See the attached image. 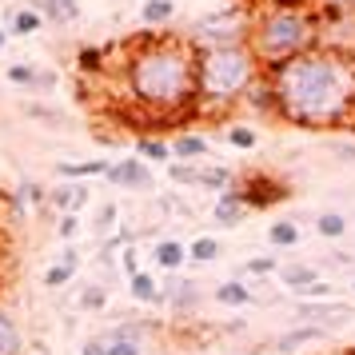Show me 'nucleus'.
<instances>
[{"label":"nucleus","instance_id":"f257e3e1","mask_svg":"<svg viewBox=\"0 0 355 355\" xmlns=\"http://www.w3.org/2000/svg\"><path fill=\"white\" fill-rule=\"evenodd\" d=\"M275 92L284 124L339 128L355 120V56L336 49H311L263 72Z\"/></svg>","mask_w":355,"mask_h":355},{"label":"nucleus","instance_id":"f03ea898","mask_svg":"<svg viewBox=\"0 0 355 355\" xmlns=\"http://www.w3.org/2000/svg\"><path fill=\"white\" fill-rule=\"evenodd\" d=\"M128 100L148 116H196V49L180 33H140L128 40Z\"/></svg>","mask_w":355,"mask_h":355},{"label":"nucleus","instance_id":"7ed1b4c3","mask_svg":"<svg viewBox=\"0 0 355 355\" xmlns=\"http://www.w3.org/2000/svg\"><path fill=\"white\" fill-rule=\"evenodd\" d=\"M263 64L248 44H220L196 52V116H227L243 104Z\"/></svg>","mask_w":355,"mask_h":355},{"label":"nucleus","instance_id":"20e7f679","mask_svg":"<svg viewBox=\"0 0 355 355\" xmlns=\"http://www.w3.org/2000/svg\"><path fill=\"white\" fill-rule=\"evenodd\" d=\"M248 49L268 68H279L284 60L300 52L320 49V17L315 12H279V8H259L248 28Z\"/></svg>","mask_w":355,"mask_h":355},{"label":"nucleus","instance_id":"39448f33","mask_svg":"<svg viewBox=\"0 0 355 355\" xmlns=\"http://www.w3.org/2000/svg\"><path fill=\"white\" fill-rule=\"evenodd\" d=\"M252 8H243V4H232V8H220V12H208V17H200L188 28V40H192V49H220V44H248V28H252Z\"/></svg>","mask_w":355,"mask_h":355},{"label":"nucleus","instance_id":"423d86ee","mask_svg":"<svg viewBox=\"0 0 355 355\" xmlns=\"http://www.w3.org/2000/svg\"><path fill=\"white\" fill-rule=\"evenodd\" d=\"M236 188H240V196H243V204H248V211L275 208V204H284V200L291 196V188L284 184V180L263 176V172H252V176H243Z\"/></svg>","mask_w":355,"mask_h":355},{"label":"nucleus","instance_id":"0eeeda50","mask_svg":"<svg viewBox=\"0 0 355 355\" xmlns=\"http://www.w3.org/2000/svg\"><path fill=\"white\" fill-rule=\"evenodd\" d=\"M352 320H355V307L339 304V300H304L295 307V323H315V327H327V331H336V327Z\"/></svg>","mask_w":355,"mask_h":355},{"label":"nucleus","instance_id":"6e6552de","mask_svg":"<svg viewBox=\"0 0 355 355\" xmlns=\"http://www.w3.org/2000/svg\"><path fill=\"white\" fill-rule=\"evenodd\" d=\"M200 300H204V291H200V284L196 279H180V275H168L160 284V307H168V311H176V315H192V311H200Z\"/></svg>","mask_w":355,"mask_h":355},{"label":"nucleus","instance_id":"1a4fd4ad","mask_svg":"<svg viewBox=\"0 0 355 355\" xmlns=\"http://www.w3.org/2000/svg\"><path fill=\"white\" fill-rule=\"evenodd\" d=\"M108 180L120 184V188H128V192H148L156 180H152V164H144L140 156H124V160H116L108 168Z\"/></svg>","mask_w":355,"mask_h":355},{"label":"nucleus","instance_id":"9d476101","mask_svg":"<svg viewBox=\"0 0 355 355\" xmlns=\"http://www.w3.org/2000/svg\"><path fill=\"white\" fill-rule=\"evenodd\" d=\"M4 20H8V24H4V28H8V36H20V40H24V36H36L44 24H49L36 0H24V4H17V8H8V12H4Z\"/></svg>","mask_w":355,"mask_h":355},{"label":"nucleus","instance_id":"9b49d317","mask_svg":"<svg viewBox=\"0 0 355 355\" xmlns=\"http://www.w3.org/2000/svg\"><path fill=\"white\" fill-rule=\"evenodd\" d=\"M327 336H331L327 327H315V323H295L291 331H284V336L272 339V352L291 355V352H300V347H307V343H320V339H327Z\"/></svg>","mask_w":355,"mask_h":355},{"label":"nucleus","instance_id":"f8f14e48","mask_svg":"<svg viewBox=\"0 0 355 355\" xmlns=\"http://www.w3.org/2000/svg\"><path fill=\"white\" fill-rule=\"evenodd\" d=\"M243 216H248V204H243L240 188H227V192L216 196V204H211V220L220 227H240Z\"/></svg>","mask_w":355,"mask_h":355},{"label":"nucleus","instance_id":"ddd939ff","mask_svg":"<svg viewBox=\"0 0 355 355\" xmlns=\"http://www.w3.org/2000/svg\"><path fill=\"white\" fill-rule=\"evenodd\" d=\"M49 204L60 216H76V211L88 204V184H76V180H64V184H56L49 192Z\"/></svg>","mask_w":355,"mask_h":355},{"label":"nucleus","instance_id":"4468645a","mask_svg":"<svg viewBox=\"0 0 355 355\" xmlns=\"http://www.w3.org/2000/svg\"><path fill=\"white\" fill-rule=\"evenodd\" d=\"M208 152H211V144L200 132H180L172 140V160H180V164H204Z\"/></svg>","mask_w":355,"mask_h":355},{"label":"nucleus","instance_id":"2eb2a0df","mask_svg":"<svg viewBox=\"0 0 355 355\" xmlns=\"http://www.w3.org/2000/svg\"><path fill=\"white\" fill-rule=\"evenodd\" d=\"M275 279H279L284 288H291V291H300V295H304L311 284H320L323 275H320L315 263H284V268L275 272Z\"/></svg>","mask_w":355,"mask_h":355},{"label":"nucleus","instance_id":"dca6fc26","mask_svg":"<svg viewBox=\"0 0 355 355\" xmlns=\"http://www.w3.org/2000/svg\"><path fill=\"white\" fill-rule=\"evenodd\" d=\"M152 263H156L160 272H180V268L188 263V243H180V240L152 243Z\"/></svg>","mask_w":355,"mask_h":355},{"label":"nucleus","instance_id":"f3484780","mask_svg":"<svg viewBox=\"0 0 355 355\" xmlns=\"http://www.w3.org/2000/svg\"><path fill=\"white\" fill-rule=\"evenodd\" d=\"M8 80L17 88H33V92H49L56 84V72H40L33 64H8Z\"/></svg>","mask_w":355,"mask_h":355},{"label":"nucleus","instance_id":"a211bd4d","mask_svg":"<svg viewBox=\"0 0 355 355\" xmlns=\"http://www.w3.org/2000/svg\"><path fill=\"white\" fill-rule=\"evenodd\" d=\"M240 184V176L232 172V168H224V164H200V184L196 188H208V192H227V188H236Z\"/></svg>","mask_w":355,"mask_h":355},{"label":"nucleus","instance_id":"6ab92c4d","mask_svg":"<svg viewBox=\"0 0 355 355\" xmlns=\"http://www.w3.org/2000/svg\"><path fill=\"white\" fill-rule=\"evenodd\" d=\"M0 355H24V331L8 307H0Z\"/></svg>","mask_w":355,"mask_h":355},{"label":"nucleus","instance_id":"aec40b11","mask_svg":"<svg viewBox=\"0 0 355 355\" xmlns=\"http://www.w3.org/2000/svg\"><path fill=\"white\" fill-rule=\"evenodd\" d=\"M243 104H248L252 112H259V116H272V120H279V108H275V92H272V84H268V76H259V80L248 88Z\"/></svg>","mask_w":355,"mask_h":355},{"label":"nucleus","instance_id":"412c9836","mask_svg":"<svg viewBox=\"0 0 355 355\" xmlns=\"http://www.w3.org/2000/svg\"><path fill=\"white\" fill-rule=\"evenodd\" d=\"M36 4H40V12H44L49 24L68 28V24H76V20H80V0H36Z\"/></svg>","mask_w":355,"mask_h":355},{"label":"nucleus","instance_id":"4be33fe9","mask_svg":"<svg viewBox=\"0 0 355 355\" xmlns=\"http://www.w3.org/2000/svg\"><path fill=\"white\" fill-rule=\"evenodd\" d=\"M128 291H132V300H136V304L160 307V279H152V272L128 275Z\"/></svg>","mask_w":355,"mask_h":355},{"label":"nucleus","instance_id":"5701e85b","mask_svg":"<svg viewBox=\"0 0 355 355\" xmlns=\"http://www.w3.org/2000/svg\"><path fill=\"white\" fill-rule=\"evenodd\" d=\"M216 304L220 307H248V304H256V295H252V288L243 279H224L216 288Z\"/></svg>","mask_w":355,"mask_h":355},{"label":"nucleus","instance_id":"b1692460","mask_svg":"<svg viewBox=\"0 0 355 355\" xmlns=\"http://www.w3.org/2000/svg\"><path fill=\"white\" fill-rule=\"evenodd\" d=\"M136 156L144 164H172V144L164 136H140L136 140Z\"/></svg>","mask_w":355,"mask_h":355},{"label":"nucleus","instance_id":"393cba45","mask_svg":"<svg viewBox=\"0 0 355 355\" xmlns=\"http://www.w3.org/2000/svg\"><path fill=\"white\" fill-rule=\"evenodd\" d=\"M315 232H320V240H343L352 232V220L343 211H320L315 216Z\"/></svg>","mask_w":355,"mask_h":355},{"label":"nucleus","instance_id":"a878e982","mask_svg":"<svg viewBox=\"0 0 355 355\" xmlns=\"http://www.w3.org/2000/svg\"><path fill=\"white\" fill-rule=\"evenodd\" d=\"M108 160H80V164H56L60 180H88V176H108Z\"/></svg>","mask_w":355,"mask_h":355},{"label":"nucleus","instance_id":"bb28decb","mask_svg":"<svg viewBox=\"0 0 355 355\" xmlns=\"http://www.w3.org/2000/svg\"><path fill=\"white\" fill-rule=\"evenodd\" d=\"M220 252H224V243L216 240V236H196V240L188 243V259H192V263H216Z\"/></svg>","mask_w":355,"mask_h":355},{"label":"nucleus","instance_id":"cd10ccee","mask_svg":"<svg viewBox=\"0 0 355 355\" xmlns=\"http://www.w3.org/2000/svg\"><path fill=\"white\" fill-rule=\"evenodd\" d=\"M172 17H176V4L172 0H144V8H140V20H144L148 28H160Z\"/></svg>","mask_w":355,"mask_h":355},{"label":"nucleus","instance_id":"c85d7f7f","mask_svg":"<svg viewBox=\"0 0 355 355\" xmlns=\"http://www.w3.org/2000/svg\"><path fill=\"white\" fill-rule=\"evenodd\" d=\"M268 243H272V248H295V243H300V224H295V220H275V224L268 227Z\"/></svg>","mask_w":355,"mask_h":355},{"label":"nucleus","instance_id":"c756f323","mask_svg":"<svg viewBox=\"0 0 355 355\" xmlns=\"http://www.w3.org/2000/svg\"><path fill=\"white\" fill-rule=\"evenodd\" d=\"M80 307L88 311V315L104 311V307H108V288H104V284H88V288L80 291Z\"/></svg>","mask_w":355,"mask_h":355},{"label":"nucleus","instance_id":"7c9ffc66","mask_svg":"<svg viewBox=\"0 0 355 355\" xmlns=\"http://www.w3.org/2000/svg\"><path fill=\"white\" fill-rule=\"evenodd\" d=\"M168 176H172V184H180V188H196V184H200V164L172 160L168 164Z\"/></svg>","mask_w":355,"mask_h":355},{"label":"nucleus","instance_id":"2f4dec72","mask_svg":"<svg viewBox=\"0 0 355 355\" xmlns=\"http://www.w3.org/2000/svg\"><path fill=\"white\" fill-rule=\"evenodd\" d=\"M24 116L28 120H40V124H49V128H60L68 116L56 112V108H49V104H24Z\"/></svg>","mask_w":355,"mask_h":355},{"label":"nucleus","instance_id":"473e14b6","mask_svg":"<svg viewBox=\"0 0 355 355\" xmlns=\"http://www.w3.org/2000/svg\"><path fill=\"white\" fill-rule=\"evenodd\" d=\"M76 68H80V72H88V76H96L100 68H104V52H100L96 44H84V49L76 52Z\"/></svg>","mask_w":355,"mask_h":355},{"label":"nucleus","instance_id":"72a5a7b5","mask_svg":"<svg viewBox=\"0 0 355 355\" xmlns=\"http://www.w3.org/2000/svg\"><path fill=\"white\" fill-rule=\"evenodd\" d=\"M243 272L256 275V279H263V275H275V272H279V259H272V256H252L248 263H243Z\"/></svg>","mask_w":355,"mask_h":355},{"label":"nucleus","instance_id":"f704fd0d","mask_svg":"<svg viewBox=\"0 0 355 355\" xmlns=\"http://www.w3.org/2000/svg\"><path fill=\"white\" fill-rule=\"evenodd\" d=\"M227 144L243 148V152L256 148V128H248V124H232V128H227Z\"/></svg>","mask_w":355,"mask_h":355},{"label":"nucleus","instance_id":"c9c22d12","mask_svg":"<svg viewBox=\"0 0 355 355\" xmlns=\"http://www.w3.org/2000/svg\"><path fill=\"white\" fill-rule=\"evenodd\" d=\"M320 0H263V8H279V12H315Z\"/></svg>","mask_w":355,"mask_h":355},{"label":"nucleus","instance_id":"e433bc0d","mask_svg":"<svg viewBox=\"0 0 355 355\" xmlns=\"http://www.w3.org/2000/svg\"><path fill=\"white\" fill-rule=\"evenodd\" d=\"M17 196H20V200H24V204H33V208H40V204L49 200V192H44V188H40L36 180H24V184H20V188H17Z\"/></svg>","mask_w":355,"mask_h":355},{"label":"nucleus","instance_id":"4c0bfd02","mask_svg":"<svg viewBox=\"0 0 355 355\" xmlns=\"http://www.w3.org/2000/svg\"><path fill=\"white\" fill-rule=\"evenodd\" d=\"M72 268H64V263H60V259H56V263H52L49 272H44V288H64L68 279H72Z\"/></svg>","mask_w":355,"mask_h":355},{"label":"nucleus","instance_id":"58836bf2","mask_svg":"<svg viewBox=\"0 0 355 355\" xmlns=\"http://www.w3.org/2000/svg\"><path fill=\"white\" fill-rule=\"evenodd\" d=\"M116 216H120V208H116V204H104V208H100V216H96V224H92V227H96L100 236H104V232H112V227H116Z\"/></svg>","mask_w":355,"mask_h":355},{"label":"nucleus","instance_id":"ea45409f","mask_svg":"<svg viewBox=\"0 0 355 355\" xmlns=\"http://www.w3.org/2000/svg\"><path fill=\"white\" fill-rule=\"evenodd\" d=\"M331 17H355V0H320Z\"/></svg>","mask_w":355,"mask_h":355},{"label":"nucleus","instance_id":"a19ab883","mask_svg":"<svg viewBox=\"0 0 355 355\" xmlns=\"http://www.w3.org/2000/svg\"><path fill=\"white\" fill-rule=\"evenodd\" d=\"M80 232V216H60V224H56V236L60 240H72Z\"/></svg>","mask_w":355,"mask_h":355},{"label":"nucleus","instance_id":"79ce46f5","mask_svg":"<svg viewBox=\"0 0 355 355\" xmlns=\"http://www.w3.org/2000/svg\"><path fill=\"white\" fill-rule=\"evenodd\" d=\"M331 156H336L339 164H355V140H339V144L331 148Z\"/></svg>","mask_w":355,"mask_h":355},{"label":"nucleus","instance_id":"37998d69","mask_svg":"<svg viewBox=\"0 0 355 355\" xmlns=\"http://www.w3.org/2000/svg\"><path fill=\"white\" fill-rule=\"evenodd\" d=\"M80 355H108V347H104V339H84L80 343Z\"/></svg>","mask_w":355,"mask_h":355},{"label":"nucleus","instance_id":"c03bdc74","mask_svg":"<svg viewBox=\"0 0 355 355\" xmlns=\"http://www.w3.org/2000/svg\"><path fill=\"white\" fill-rule=\"evenodd\" d=\"M60 263L76 272V268H80V252H76V248H64V252H60Z\"/></svg>","mask_w":355,"mask_h":355},{"label":"nucleus","instance_id":"a18cd8bd","mask_svg":"<svg viewBox=\"0 0 355 355\" xmlns=\"http://www.w3.org/2000/svg\"><path fill=\"white\" fill-rule=\"evenodd\" d=\"M124 272H128V275H136V272H140V268H136V252H132V248L124 252Z\"/></svg>","mask_w":355,"mask_h":355},{"label":"nucleus","instance_id":"49530a36","mask_svg":"<svg viewBox=\"0 0 355 355\" xmlns=\"http://www.w3.org/2000/svg\"><path fill=\"white\" fill-rule=\"evenodd\" d=\"M4 44H8V28L0 24V52H4Z\"/></svg>","mask_w":355,"mask_h":355},{"label":"nucleus","instance_id":"de8ad7c7","mask_svg":"<svg viewBox=\"0 0 355 355\" xmlns=\"http://www.w3.org/2000/svg\"><path fill=\"white\" fill-rule=\"evenodd\" d=\"M352 291H355V275H352Z\"/></svg>","mask_w":355,"mask_h":355}]
</instances>
